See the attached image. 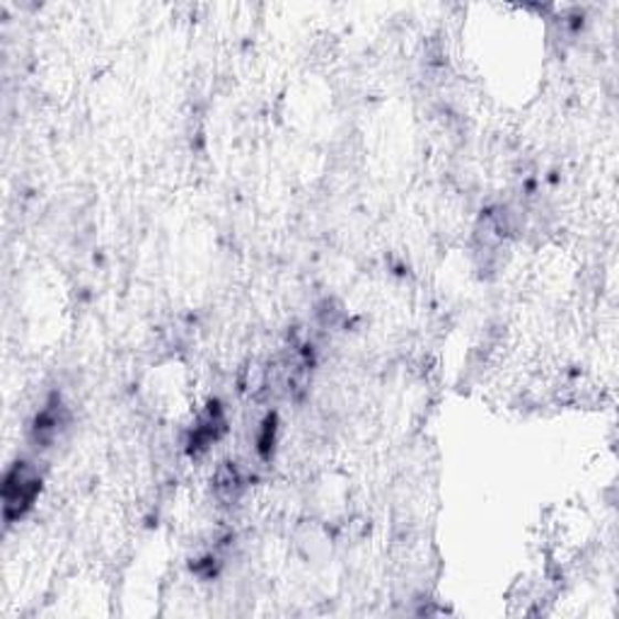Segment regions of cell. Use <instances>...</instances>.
Instances as JSON below:
<instances>
[{
    "label": "cell",
    "mask_w": 619,
    "mask_h": 619,
    "mask_svg": "<svg viewBox=\"0 0 619 619\" xmlns=\"http://www.w3.org/2000/svg\"><path fill=\"white\" fill-rule=\"evenodd\" d=\"M36 491H40V477L32 472V467L24 462L12 467L3 487V511L8 523L15 521V517H20L32 506Z\"/></svg>",
    "instance_id": "cell-1"
}]
</instances>
